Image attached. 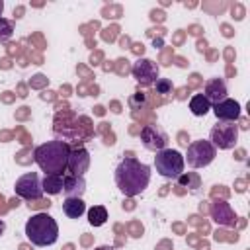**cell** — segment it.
Instances as JSON below:
<instances>
[{
    "label": "cell",
    "instance_id": "6da1fadb",
    "mask_svg": "<svg viewBox=\"0 0 250 250\" xmlns=\"http://www.w3.org/2000/svg\"><path fill=\"white\" fill-rule=\"evenodd\" d=\"M150 182V168L137 158H123L115 168V184L127 195L135 197L146 189Z\"/></svg>",
    "mask_w": 250,
    "mask_h": 250
},
{
    "label": "cell",
    "instance_id": "7a4b0ae2",
    "mask_svg": "<svg viewBox=\"0 0 250 250\" xmlns=\"http://www.w3.org/2000/svg\"><path fill=\"white\" fill-rule=\"evenodd\" d=\"M70 146L62 141H47L33 150V160L45 174H64Z\"/></svg>",
    "mask_w": 250,
    "mask_h": 250
},
{
    "label": "cell",
    "instance_id": "3957f363",
    "mask_svg": "<svg viewBox=\"0 0 250 250\" xmlns=\"http://www.w3.org/2000/svg\"><path fill=\"white\" fill-rule=\"evenodd\" d=\"M25 236L35 246L55 244L59 238V225L47 213H37L25 223Z\"/></svg>",
    "mask_w": 250,
    "mask_h": 250
},
{
    "label": "cell",
    "instance_id": "277c9868",
    "mask_svg": "<svg viewBox=\"0 0 250 250\" xmlns=\"http://www.w3.org/2000/svg\"><path fill=\"white\" fill-rule=\"evenodd\" d=\"M154 166H156V172L160 176L174 180V178H180L182 176L184 166H186V160H184V156L178 150L162 148L154 156Z\"/></svg>",
    "mask_w": 250,
    "mask_h": 250
},
{
    "label": "cell",
    "instance_id": "5b68a950",
    "mask_svg": "<svg viewBox=\"0 0 250 250\" xmlns=\"http://www.w3.org/2000/svg\"><path fill=\"white\" fill-rule=\"evenodd\" d=\"M215 156H217V148L209 141H195L188 146V154L184 160H188L191 168H205L215 160Z\"/></svg>",
    "mask_w": 250,
    "mask_h": 250
},
{
    "label": "cell",
    "instance_id": "8992f818",
    "mask_svg": "<svg viewBox=\"0 0 250 250\" xmlns=\"http://www.w3.org/2000/svg\"><path fill=\"white\" fill-rule=\"evenodd\" d=\"M238 141V127L232 121H219L217 125H213L211 129V145L215 148H232Z\"/></svg>",
    "mask_w": 250,
    "mask_h": 250
},
{
    "label": "cell",
    "instance_id": "52a82bcc",
    "mask_svg": "<svg viewBox=\"0 0 250 250\" xmlns=\"http://www.w3.org/2000/svg\"><path fill=\"white\" fill-rule=\"evenodd\" d=\"M16 193L23 199H39L43 195V188H41V180L35 172H27L23 174L18 182H16Z\"/></svg>",
    "mask_w": 250,
    "mask_h": 250
},
{
    "label": "cell",
    "instance_id": "ba28073f",
    "mask_svg": "<svg viewBox=\"0 0 250 250\" xmlns=\"http://www.w3.org/2000/svg\"><path fill=\"white\" fill-rule=\"evenodd\" d=\"M141 141H143V145H145L148 150L158 152V150L166 148L168 135H166L162 129L154 127V125H145L143 131H141Z\"/></svg>",
    "mask_w": 250,
    "mask_h": 250
},
{
    "label": "cell",
    "instance_id": "9c48e42d",
    "mask_svg": "<svg viewBox=\"0 0 250 250\" xmlns=\"http://www.w3.org/2000/svg\"><path fill=\"white\" fill-rule=\"evenodd\" d=\"M133 76H135V80L139 84L148 86L158 78V66L150 59H141V61H137L133 64Z\"/></svg>",
    "mask_w": 250,
    "mask_h": 250
},
{
    "label": "cell",
    "instance_id": "30bf717a",
    "mask_svg": "<svg viewBox=\"0 0 250 250\" xmlns=\"http://www.w3.org/2000/svg\"><path fill=\"white\" fill-rule=\"evenodd\" d=\"M213 111L217 115L219 121H236L240 117V104L236 100H230V98H225L223 102L215 104L213 105Z\"/></svg>",
    "mask_w": 250,
    "mask_h": 250
},
{
    "label": "cell",
    "instance_id": "8fae6325",
    "mask_svg": "<svg viewBox=\"0 0 250 250\" xmlns=\"http://www.w3.org/2000/svg\"><path fill=\"white\" fill-rule=\"evenodd\" d=\"M88 164H90V156H88V150L86 148H74V150H70L66 168L74 176H82L88 170Z\"/></svg>",
    "mask_w": 250,
    "mask_h": 250
},
{
    "label": "cell",
    "instance_id": "7c38bea8",
    "mask_svg": "<svg viewBox=\"0 0 250 250\" xmlns=\"http://www.w3.org/2000/svg\"><path fill=\"white\" fill-rule=\"evenodd\" d=\"M203 96L207 98V102H209L211 105L223 102V100L227 98V86H225V82H223L221 78H211V80H207V84H205V94H203Z\"/></svg>",
    "mask_w": 250,
    "mask_h": 250
},
{
    "label": "cell",
    "instance_id": "4fadbf2b",
    "mask_svg": "<svg viewBox=\"0 0 250 250\" xmlns=\"http://www.w3.org/2000/svg\"><path fill=\"white\" fill-rule=\"evenodd\" d=\"M86 189V182H84V176H74V174H68L64 176V184H62V191L66 193V197H80Z\"/></svg>",
    "mask_w": 250,
    "mask_h": 250
},
{
    "label": "cell",
    "instance_id": "5bb4252c",
    "mask_svg": "<svg viewBox=\"0 0 250 250\" xmlns=\"http://www.w3.org/2000/svg\"><path fill=\"white\" fill-rule=\"evenodd\" d=\"M62 184H64V174H45L41 188L45 193L49 195H57L62 191Z\"/></svg>",
    "mask_w": 250,
    "mask_h": 250
},
{
    "label": "cell",
    "instance_id": "9a60e30c",
    "mask_svg": "<svg viewBox=\"0 0 250 250\" xmlns=\"http://www.w3.org/2000/svg\"><path fill=\"white\" fill-rule=\"evenodd\" d=\"M62 211L66 217L70 219H78L84 215L86 211V203L82 201V197H66L64 203H62Z\"/></svg>",
    "mask_w": 250,
    "mask_h": 250
},
{
    "label": "cell",
    "instance_id": "2e32d148",
    "mask_svg": "<svg viewBox=\"0 0 250 250\" xmlns=\"http://www.w3.org/2000/svg\"><path fill=\"white\" fill-rule=\"evenodd\" d=\"M189 109H191L193 115L203 117V115L211 109V104L207 102V98H205L203 94H195V96H191V100H189Z\"/></svg>",
    "mask_w": 250,
    "mask_h": 250
},
{
    "label": "cell",
    "instance_id": "e0dca14e",
    "mask_svg": "<svg viewBox=\"0 0 250 250\" xmlns=\"http://www.w3.org/2000/svg\"><path fill=\"white\" fill-rule=\"evenodd\" d=\"M213 219L217 223H223V225H232L234 223V215H232V211H230V207L227 203H215Z\"/></svg>",
    "mask_w": 250,
    "mask_h": 250
},
{
    "label": "cell",
    "instance_id": "ac0fdd59",
    "mask_svg": "<svg viewBox=\"0 0 250 250\" xmlns=\"http://www.w3.org/2000/svg\"><path fill=\"white\" fill-rule=\"evenodd\" d=\"M88 221L94 227H102L107 221V211L104 205H94L92 209H88Z\"/></svg>",
    "mask_w": 250,
    "mask_h": 250
},
{
    "label": "cell",
    "instance_id": "d6986e66",
    "mask_svg": "<svg viewBox=\"0 0 250 250\" xmlns=\"http://www.w3.org/2000/svg\"><path fill=\"white\" fill-rule=\"evenodd\" d=\"M154 86H156V92L158 94H170L172 92V82L168 78H156L154 80Z\"/></svg>",
    "mask_w": 250,
    "mask_h": 250
},
{
    "label": "cell",
    "instance_id": "ffe728a7",
    "mask_svg": "<svg viewBox=\"0 0 250 250\" xmlns=\"http://www.w3.org/2000/svg\"><path fill=\"white\" fill-rule=\"evenodd\" d=\"M12 37V25L4 18H0V41H6Z\"/></svg>",
    "mask_w": 250,
    "mask_h": 250
},
{
    "label": "cell",
    "instance_id": "44dd1931",
    "mask_svg": "<svg viewBox=\"0 0 250 250\" xmlns=\"http://www.w3.org/2000/svg\"><path fill=\"white\" fill-rule=\"evenodd\" d=\"M94 250H115L113 246H98V248H94Z\"/></svg>",
    "mask_w": 250,
    "mask_h": 250
},
{
    "label": "cell",
    "instance_id": "7402d4cb",
    "mask_svg": "<svg viewBox=\"0 0 250 250\" xmlns=\"http://www.w3.org/2000/svg\"><path fill=\"white\" fill-rule=\"evenodd\" d=\"M4 230H6V223H4V221H2V219H0V234H2V232H4Z\"/></svg>",
    "mask_w": 250,
    "mask_h": 250
},
{
    "label": "cell",
    "instance_id": "603a6c76",
    "mask_svg": "<svg viewBox=\"0 0 250 250\" xmlns=\"http://www.w3.org/2000/svg\"><path fill=\"white\" fill-rule=\"evenodd\" d=\"M2 12H4V2L0 0V18H2Z\"/></svg>",
    "mask_w": 250,
    "mask_h": 250
}]
</instances>
